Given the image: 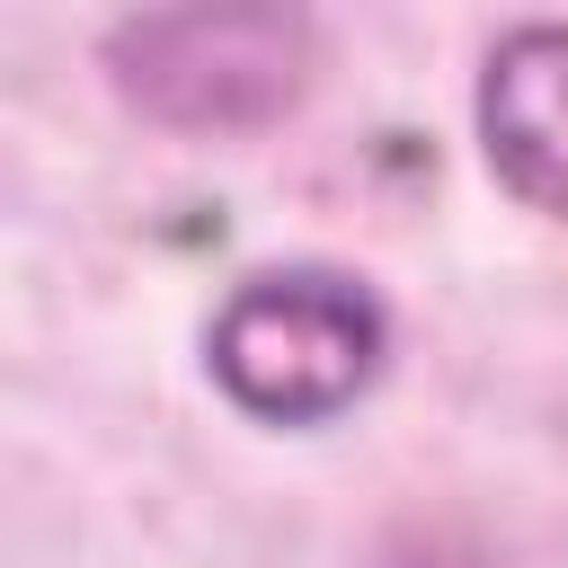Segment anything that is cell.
I'll return each instance as SVG.
<instances>
[{"mask_svg":"<svg viewBox=\"0 0 568 568\" xmlns=\"http://www.w3.org/2000/svg\"><path fill=\"white\" fill-rule=\"evenodd\" d=\"M311 18L231 0V9H151L106 36V80L133 115L169 133H257L311 89Z\"/></svg>","mask_w":568,"mask_h":568,"instance_id":"1","label":"cell"},{"mask_svg":"<svg viewBox=\"0 0 568 568\" xmlns=\"http://www.w3.org/2000/svg\"><path fill=\"white\" fill-rule=\"evenodd\" d=\"M204 355L231 408L266 426H320L355 408V390L382 373V311L364 284L328 266H284V275H248L213 311Z\"/></svg>","mask_w":568,"mask_h":568,"instance_id":"2","label":"cell"},{"mask_svg":"<svg viewBox=\"0 0 568 568\" xmlns=\"http://www.w3.org/2000/svg\"><path fill=\"white\" fill-rule=\"evenodd\" d=\"M479 142L506 195L568 222V27L559 18L497 36L479 71Z\"/></svg>","mask_w":568,"mask_h":568,"instance_id":"3","label":"cell"}]
</instances>
